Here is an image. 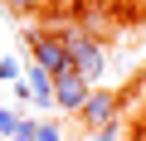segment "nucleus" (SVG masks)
Listing matches in <instances>:
<instances>
[{"label":"nucleus","instance_id":"obj_1","mask_svg":"<svg viewBox=\"0 0 146 141\" xmlns=\"http://www.w3.org/2000/svg\"><path fill=\"white\" fill-rule=\"evenodd\" d=\"M54 39H58V44L68 49V63H73V73H78V78H83V83L93 88V83L102 78V68H107L102 39H88V34H83L78 24H73V20H68V24H58V34H54Z\"/></svg>","mask_w":146,"mask_h":141},{"label":"nucleus","instance_id":"obj_2","mask_svg":"<svg viewBox=\"0 0 146 141\" xmlns=\"http://www.w3.org/2000/svg\"><path fill=\"white\" fill-rule=\"evenodd\" d=\"M25 44H29V54H34V63L44 68L49 78H58V73H68V49L54 39V34H44V29H25Z\"/></svg>","mask_w":146,"mask_h":141},{"label":"nucleus","instance_id":"obj_3","mask_svg":"<svg viewBox=\"0 0 146 141\" xmlns=\"http://www.w3.org/2000/svg\"><path fill=\"white\" fill-rule=\"evenodd\" d=\"M73 24H78L88 39H102V34L117 29V10L107 5V0H78V5H73Z\"/></svg>","mask_w":146,"mask_h":141},{"label":"nucleus","instance_id":"obj_4","mask_svg":"<svg viewBox=\"0 0 146 141\" xmlns=\"http://www.w3.org/2000/svg\"><path fill=\"white\" fill-rule=\"evenodd\" d=\"M117 112H122V97L117 93H102V88H88V102L78 107V117H83L88 131L102 126V122H117Z\"/></svg>","mask_w":146,"mask_h":141},{"label":"nucleus","instance_id":"obj_5","mask_svg":"<svg viewBox=\"0 0 146 141\" xmlns=\"http://www.w3.org/2000/svg\"><path fill=\"white\" fill-rule=\"evenodd\" d=\"M83 102H88V83L73 73V68L54 78V107H63V112H78Z\"/></svg>","mask_w":146,"mask_h":141},{"label":"nucleus","instance_id":"obj_6","mask_svg":"<svg viewBox=\"0 0 146 141\" xmlns=\"http://www.w3.org/2000/svg\"><path fill=\"white\" fill-rule=\"evenodd\" d=\"M34 141H63V126L58 122H34Z\"/></svg>","mask_w":146,"mask_h":141},{"label":"nucleus","instance_id":"obj_7","mask_svg":"<svg viewBox=\"0 0 146 141\" xmlns=\"http://www.w3.org/2000/svg\"><path fill=\"white\" fill-rule=\"evenodd\" d=\"M20 122H25L20 112H10V107H0V136H15V131H20Z\"/></svg>","mask_w":146,"mask_h":141},{"label":"nucleus","instance_id":"obj_8","mask_svg":"<svg viewBox=\"0 0 146 141\" xmlns=\"http://www.w3.org/2000/svg\"><path fill=\"white\" fill-rule=\"evenodd\" d=\"M5 10L10 15H34V10H44V0H5Z\"/></svg>","mask_w":146,"mask_h":141},{"label":"nucleus","instance_id":"obj_9","mask_svg":"<svg viewBox=\"0 0 146 141\" xmlns=\"http://www.w3.org/2000/svg\"><path fill=\"white\" fill-rule=\"evenodd\" d=\"M0 83H20V58H0Z\"/></svg>","mask_w":146,"mask_h":141},{"label":"nucleus","instance_id":"obj_10","mask_svg":"<svg viewBox=\"0 0 146 141\" xmlns=\"http://www.w3.org/2000/svg\"><path fill=\"white\" fill-rule=\"evenodd\" d=\"M122 136V126L117 122H102V126H93V141H117Z\"/></svg>","mask_w":146,"mask_h":141},{"label":"nucleus","instance_id":"obj_11","mask_svg":"<svg viewBox=\"0 0 146 141\" xmlns=\"http://www.w3.org/2000/svg\"><path fill=\"white\" fill-rule=\"evenodd\" d=\"M10 141H29V136H10Z\"/></svg>","mask_w":146,"mask_h":141}]
</instances>
